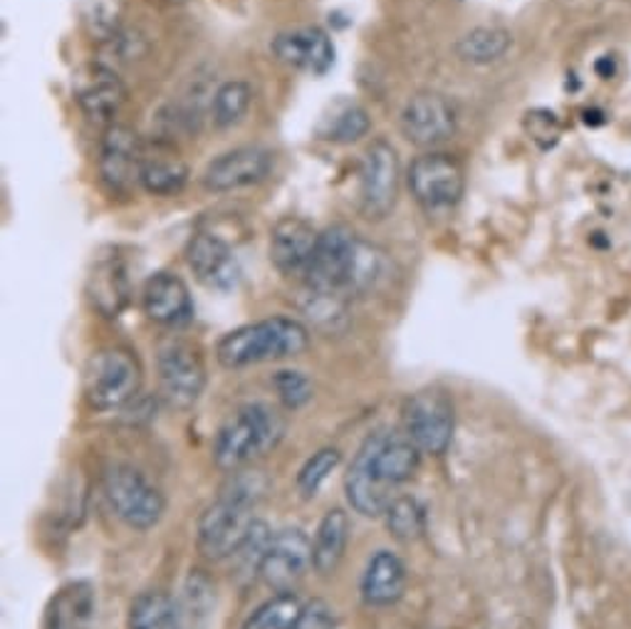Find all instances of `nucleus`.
<instances>
[{
    "label": "nucleus",
    "mask_w": 631,
    "mask_h": 629,
    "mask_svg": "<svg viewBox=\"0 0 631 629\" xmlns=\"http://www.w3.org/2000/svg\"><path fill=\"white\" fill-rule=\"evenodd\" d=\"M267 491L263 471L238 469L198 521V550L208 560H226L243 548L255 528V508Z\"/></svg>",
    "instance_id": "f257e3e1"
},
{
    "label": "nucleus",
    "mask_w": 631,
    "mask_h": 629,
    "mask_svg": "<svg viewBox=\"0 0 631 629\" xmlns=\"http://www.w3.org/2000/svg\"><path fill=\"white\" fill-rule=\"evenodd\" d=\"M308 347L310 330L300 320L277 314L228 332L218 342L216 357L226 369H245L263 362L298 357Z\"/></svg>",
    "instance_id": "f03ea898"
},
{
    "label": "nucleus",
    "mask_w": 631,
    "mask_h": 629,
    "mask_svg": "<svg viewBox=\"0 0 631 629\" xmlns=\"http://www.w3.org/2000/svg\"><path fill=\"white\" fill-rule=\"evenodd\" d=\"M285 434L283 416L263 402L243 404L226 419L214 438V461L221 471L245 469L255 456L267 454Z\"/></svg>",
    "instance_id": "7ed1b4c3"
},
{
    "label": "nucleus",
    "mask_w": 631,
    "mask_h": 629,
    "mask_svg": "<svg viewBox=\"0 0 631 629\" xmlns=\"http://www.w3.org/2000/svg\"><path fill=\"white\" fill-rule=\"evenodd\" d=\"M141 389V365L124 347L92 352L82 371V394L97 412H112L129 404Z\"/></svg>",
    "instance_id": "20e7f679"
},
{
    "label": "nucleus",
    "mask_w": 631,
    "mask_h": 629,
    "mask_svg": "<svg viewBox=\"0 0 631 629\" xmlns=\"http://www.w3.org/2000/svg\"><path fill=\"white\" fill-rule=\"evenodd\" d=\"M102 489L114 516L134 530L154 528L167 511L164 493L129 464H112L104 471Z\"/></svg>",
    "instance_id": "39448f33"
},
{
    "label": "nucleus",
    "mask_w": 631,
    "mask_h": 629,
    "mask_svg": "<svg viewBox=\"0 0 631 629\" xmlns=\"http://www.w3.org/2000/svg\"><path fill=\"white\" fill-rule=\"evenodd\" d=\"M401 192V161L387 139H375L359 159L357 206L367 221H385L397 208Z\"/></svg>",
    "instance_id": "423d86ee"
},
{
    "label": "nucleus",
    "mask_w": 631,
    "mask_h": 629,
    "mask_svg": "<svg viewBox=\"0 0 631 629\" xmlns=\"http://www.w3.org/2000/svg\"><path fill=\"white\" fill-rule=\"evenodd\" d=\"M406 186L428 216L448 214L463 198L466 171L461 161L446 151H426L411 161Z\"/></svg>",
    "instance_id": "0eeeda50"
},
{
    "label": "nucleus",
    "mask_w": 631,
    "mask_h": 629,
    "mask_svg": "<svg viewBox=\"0 0 631 629\" xmlns=\"http://www.w3.org/2000/svg\"><path fill=\"white\" fill-rule=\"evenodd\" d=\"M359 243L362 236L352 231L349 226L334 224L324 228L310 271L305 275V288L337 293L349 298V283L352 273H355Z\"/></svg>",
    "instance_id": "6e6552de"
},
{
    "label": "nucleus",
    "mask_w": 631,
    "mask_h": 629,
    "mask_svg": "<svg viewBox=\"0 0 631 629\" xmlns=\"http://www.w3.org/2000/svg\"><path fill=\"white\" fill-rule=\"evenodd\" d=\"M157 371L161 397L174 409H191L206 389V362L186 340H167L159 347Z\"/></svg>",
    "instance_id": "1a4fd4ad"
},
{
    "label": "nucleus",
    "mask_w": 631,
    "mask_h": 629,
    "mask_svg": "<svg viewBox=\"0 0 631 629\" xmlns=\"http://www.w3.org/2000/svg\"><path fill=\"white\" fill-rule=\"evenodd\" d=\"M404 432L421 454L441 456L454 438V404L441 389H421L404 404Z\"/></svg>",
    "instance_id": "9d476101"
},
{
    "label": "nucleus",
    "mask_w": 631,
    "mask_h": 629,
    "mask_svg": "<svg viewBox=\"0 0 631 629\" xmlns=\"http://www.w3.org/2000/svg\"><path fill=\"white\" fill-rule=\"evenodd\" d=\"M399 129L409 145L434 151L456 135L458 117L446 94L421 90L406 100L399 114Z\"/></svg>",
    "instance_id": "9b49d317"
},
{
    "label": "nucleus",
    "mask_w": 631,
    "mask_h": 629,
    "mask_svg": "<svg viewBox=\"0 0 631 629\" xmlns=\"http://www.w3.org/2000/svg\"><path fill=\"white\" fill-rule=\"evenodd\" d=\"M141 157H145V141L129 124H110L100 141L97 171L102 186L112 196H129L131 188L139 184Z\"/></svg>",
    "instance_id": "f8f14e48"
},
{
    "label": "nucleus",
    "mask_w": 631,
    "mask_h": 629,
    "mask_svg": "<svg viewBox=\"0 0 631 629\" xmlns=\"http://www.w3.org/2000/svg\"><path fill=\"white\" fill-rule=\"evenodd\" d=\"M273 151L257 145L228 149L204 171V188L210 194H233L263 184L273 171Z\"/></svg>",
    "instance_id": "ddd939ff"
},
{
    "label": "nucleus",
    "mask_w": 631,
    "mask_h": 629,
    "mask_svg": "<svg viewBox=\"0 0 631 629\" xmlns=\"http://www.w3.org/2000/svg\"><path fill=\"white\" fill-rule=\"evenodd\" d=\"M310 568L312 540L300 528H285L271 538L261 562V577L275 593H292Z\"/></svg>",
    "instance_id": "4468645a"
},
{
    "label": "nucleus",
    "mask_w": 631,
    "mask_h": 629,
    "mask_svg": "<svg viewBox=\"0 0 631 629\" xmlns=\"http://www.w3.org/2000/svg\"><path fill=\"white\" fill-rule=\"evenodd\" d=\"M271 50L277 62L298 72L324 75L334 65L332 37L318 25H302L277 33L271 43Z\"/></svg>",
    "instance_id": "2eb2a0df"
},
{
    "label": "nucleus",
    "mask_w": 631,
    "mask_h": 629,
    "mask_svg": "<svg viewBox=\"0 0 631 629\" xmlns=\"http://www.w3.org/2000/svg\"><path fill=\"white\" fill-rule=\"evenodd\" d=\"M320 233L300 216H283L271 231V261L285 278L308 275Z\"/></svg>",
    "instance_id": "dca6fc26"
},
{
    "label": "nucleus",
    "mask_w": 631,
    "mask_h": 629,
    "mask_svg": "<svg viewBox=\"0 0 631 629\" xmlns=\"http://www.w3.org/2000/svg\"><path fill=\"white\" fill-rule=\"evenodd\" d=\"M186 263L200 285L208 290H231L241 278V268L233 255V248L221 236L198 231L186 245Z\"/></svg>",
    "instance_id": "f3484780"
},
{
    "label": "nucleus",
    "mask_w": 631,
    "mask_h": 629,
    "mask_svg": "<svg viewBox=\"0 0 631 629\" xmlns=\"http://www.w3.org/2000/svg\"><path fill=\"white\" fill-rule=\"evenodd\" d=\"M359 451L367 456L379 481H385L391 489L406 483L421 464V449L411 442L406 432H381L369 436Z\"/></svg>",
    "instance_id": "a211bd4d"
},
{
    "label": "nucleus",
    "mask_w": 631,
    "mask_h": 629,
    "mask_svg": "<svg viewBox=\"0 0 631 629\" xmlns=\"http://www.w3.org/2000/svg\"><path fill=\"white\" fill-rule=\"evenodd\" d=\"M145 314L161 328H184L194 320V298L188 285L176 273L159 271L145 283L141 293Z\"/></svg>",
    "instance_id": "6ab92c4d"
},
{
    "label": "nucleus",
    "mask_w": 631,
    "mask_h": 629,
    "mask_svg": "<svg viewBox=\"0 0 631 629\" xmlns=\"http://www.w3.org/2000/svg\"><path fill=\"white\" fill-rule=\"evenodd\" d=\"M74 98H78L84 117L110 127L124 107V102H127V88L110 65H94L78 84Z\"/></svg>",
    "instance_id": "aec40b11"
},
{
    "label": "nucleus",
    "mask_w": 631,
    "mask_h": 629,
    "mask_svg": "<svg viewBox=\"0 0 631 629\" xmlns=\"http://www.w3.org/2000/svg\"><path fill=\"white\" fill-rule=\"evenodd\" d=\"M188 184V167L181 159L174 145L164 139L145 145V157H141L139 186L151 196H176Z\"/></svg>",
    "instance_id": "412c9836"
},
{
    "label": "nucleus",
    "mask_w": 631,
    "mask_h": 629,
    "mask_svg": "<svg viewBox=\"0 0 631 629\" xmlns=\"http://www.w3.org/2000/svg\"><path fill=\"white\" fill-rule=\"evenodd\" d=\"M344 493H347L349 506L367 518L385 516L389 503L394 501L391 485L379 481V476L371 471L367 456L357 451L347 476H344Z\"/></svg>",
    "instance_id": "4be33fe9"
},
{
    "label": "nucleus",
    "mask_w": 631,
    "mask_h": 629,
    "mask_svg": "<svg viewBox=\"0 0 631 629\" xmlns=\"http://www.w3.org/2000/svg\"><path fill=\"white\" fill-rule=\"evenodd\" d=\"M406 590V568L394 552L379 550L367 562L365 577H362V597L371 607H389L404 595Z\"/></svg>",
    "instance_id": "5701e85b"
},
{
    "label": "nucleus",
    "mask_w": 631,
    "mask_h": 629,
    "mask_svg": "<svg viewBox=\"0 0 631 629\" xmlns=\"http://www.w3.org/2000/svg\"><path fill=\"white\" fill-rule=\"evenodd\" d=\"M97 613V595L90 583H70L50 599L45 629H92Z\"/></svg>",
    "instance_id": "b1692460"
},
{
    "label": "nucleus",
    "mask_w": 631,
    "mask_h": 629,
    "mask_svg": "<svg viewBox=\"0 0 631 629\" xmlns=\"http://www.w3.org/2000/svg\"><path fill=\"white\" fill-rule=\"evenodd\" d=\"M349 542V518L340 508H332L322 516L312 540V568L320 575H332L340 568Z\"/></svg>",
    "instance_id": "393cba45"
},
{
    "label": "nucleus",
    "mask_w": 631,
    "mask_h": 629,
    "mask_svg": "<svg viewBox=\"0 0 631 629\" xmlns=\"http://www.w3.org/2000/svg\"><path fill=\"white\" fill-rule=\"evenodd\" d=\"M513 47V35L503 27H473L456 43V55L463 62L485 68V65L501 62Z\"/></svg>",
    "instance_id": "a878e982"
},
{
    "label": "nucleus",
    "mask_w": 631,
    "mask_h": 629,
    "mask_svg": "<svg viewBox=\"0 0 631 629\" xmlns=\"http://www.w3.org/2000/svg\"><path fill=\"white\" fill-rule=\"evenodd\" d=\"M92 305L107 318H117L129 298V285L117 261H104L92 273Z\"/></svg>",
    "instance_id": "bb28decb"
},
{
    "label": "nucleus",
    "mask_w": 631,
    "mask_h": 629,
    "mask_svg": "<svg viewBox=\"0 0 631 629\" xmlns=\"http://www.w3.org/2000/svg\"><path fill=\"white\" fill-rule=\"evenodd\" d=\"M129 629H181L174 599L164 590H147L129 607Z\"/></svg>",
    "instance_id": "cd10ccee"
},
{
    "label": "nucleus",
    "mask_w": 631,
    "mask_h": 629,
    "mask_svg": "<svg viewBox=\"0 0 631 629\" xmlns=\"http://www.w3.org/2000/svg\"><path fill=\"white\" fill-rule=\"evenodd\" d=\"M253 104V88L245 80H228L214 92L210 119L218 129H231L241 124Z\"/></svg>",
    "instance_id": "c85d7f7f"
},
{
    "label": "nucleus",
    "mask_w": 631,
    "mask_h": 629,
    "mask_svg": "<svg viewBox=\"0 0 631 629\" xmlns=\"http://www.w3.org/2000/svg\"><path fill=\"white\" fill-rule=\"evenodd\" d=\"M371 127V117L365 107L359 104H344L330 119L320 124L318 135L322 139L332 141V145H352L367 135Z\"/></svg>",
    "instance_id": "c756f323"
},
{
    "label": "nucleus",
    "mask_w": 631,
    "mask_h": 629,
    "mask_svg": "<svg viewBox=\"0 0 631 629\" xmlns=\"http://www.w3.org/2000/svg\"><path fill=\"white\" fill-rule=\"evenodd\" d=\"M302 609V603L292 593H277L245 619L243 629H292Z\"/></svg>",
    "instance_id": "7c9ffc66"
},
{
    "label": "nucleus",
    "mask_w": 631,
    "mask_h": 629,
    "mask_svg": "<svg viewBox=\"0 0 631 629\" xmlns=\"http://www.w3.org/2000/svg\"><path fill=\"white\" fill-rule=\"evenodd\" d=\"M302 312L308 314L320 330L337 332L344 328V320H347V298L337 293L305 288Z\"/></svg>",
    "instance_id": "2f4dec72"
},
{
    "label": "nucleus",
    "mask_w": 631,
    "mask_h": 629,
    "mask_svg": "<svg viewBox=\"0 0 631 629\" xmlns=\"http://www.w3.org/2000/svg\"><path fill=\"white\" fill-rule=\"evenodd\" d=\"M387 526L391 536L411 542L424 533V511L414 499H394L387 508Z\"/></svg>",
    "instance_id": "473e14b6"
},
{
    "label": "nucleus",
    "mask_w": 631,
    "mask_h": 629,
    "mask_svg": "<svg viewBox=\"0 0 631 629\" xmlns=\"http://www.w3.org/2000/svg\"><path fill=\"white\" fill-rule=\"evenodd\" d=\"M273 387L280 402L288 409H300L312 399L314 387L308 375H302L298 369H283L273 377Z\"/></svg>",
    "instance_id": "72a5a7b5"
},
{
    "label": "nucleus",
    "mask_w": 631,
    "mask_h": 629,
    "mask_svg": "<svg viewBox=\"0 0 631 629\" xmlns=\"http://www.w3.org/2000/svg\"><path fill=\"white\" fill-rule=\"evenodd\" d=\"M340 451L337 449H320L318 454L308 459V464L302 466L298 473V489L302 495H314L320 491V485L328 481V476L337 469L340 464Z\"/></svg>",
    "instance_id": "f704fd0d"
},
{
    "label": "nucleus",
    "mask_w": 631,
    "mask_h": 629,
    "mask_svg": "<svg viewBox=\"0 0 631 629\" xmlns=\"http://www.w3.org/2000/svg\"><path fill=\"white\" fill-rule=\"evenodd\" d=\"M525 131H528L530 139L540 149H550V147L558 145V139L562 135V127L552 112L538 110V112H530L528 117H525Z\"/></svg>",
    "instance_id": "c9c22d12"
},
{
    "label": "nucleus",
    "mask_w": 631,
    "mask_h": 629,
    "mask_svg": "<svg viewBox=\"0 0 631 629\" xmlns=\"http://www.w3.org/2000/svg\"><path fill=\"white\" fill-rule=\"evenodd\" d=\"M332 625H334L332 609L320 603V599H314V603L302 609V615L292 629H332Z\"/></svg>",
    "instance_id": "e433bc0d"
},
{
    "label": "nucleus",
    "mask_w": 631,
    "mask_h": 629,
    "mask_svg": "<svg viewBox=\"0 0 631 629\" xmlns=\"http://www.w3.org/2000/svg\"><path fill=\"white\" fill-rule=\"evenodd\" d=\"M595 70H597V75H599L601 80H609L611 75L617 72V62H615V57H611V55H605V57H601V60L595 65Z\"/></svg>",
    "instance_id": "4c0bfd02"
}]
</instances>
